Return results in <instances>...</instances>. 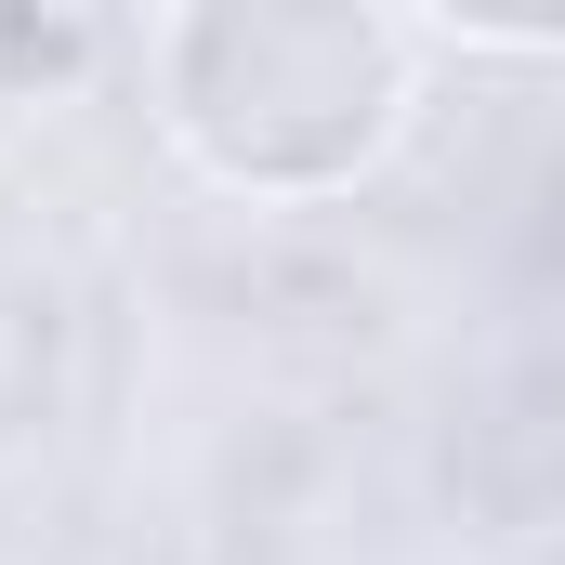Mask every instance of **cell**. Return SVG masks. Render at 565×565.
I'll list each match as a JSON object with an SVG mask.
<instances>
[{
  "instance_id": "obj_1",
  "label": "cell",
  "mask_w": 565,
  "mask_h": 565,
  "mask_svg": "<svg viewBox=\"0 0 565 565\" xmlns=\"http://www.w3.org/2000/svg\"><path fill=\"white\" fill-rule=\"evenodd\" d=\"M158 93H171V132L224 184L302 198L382 158L408 106V40L342 0H211L158 40Z\"/></svg>"
}]
</instances>
